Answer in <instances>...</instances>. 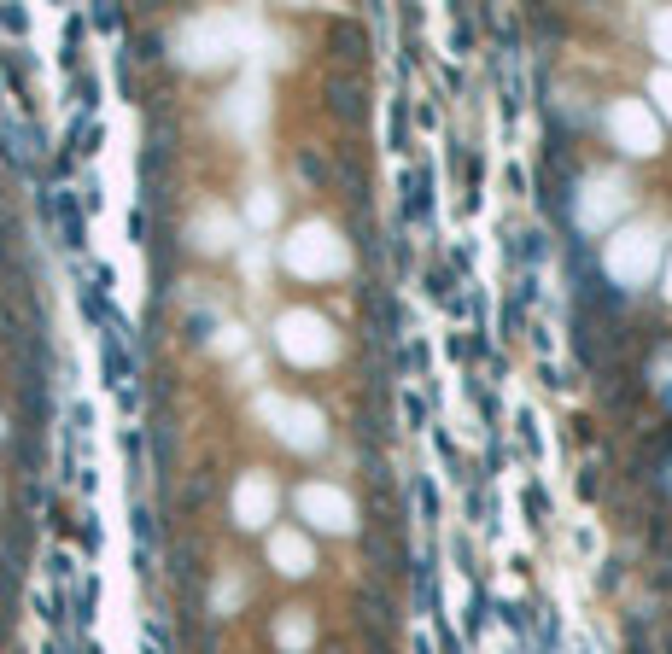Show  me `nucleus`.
Instances as JSON below:
<instances>
[{
	"mask_svg": "<svg viewBox=\"0 0 672 654\" xmlns=\"http://www.w3.org/2000/svg\"><path fill=\"white\" fill-rule=\"evenodd\" d=\"M264 42V24L252 12H199L176 29V59L194 70L205 65H223V59H240Z\"/></svg>",
	"mask_w": 672,
	"mask_h": 654,
	"instance_id": "obj_1",
	"label": "nucleus"
},
{
	"mask_svg": "<svg viewBox=\"0 0 672 654\" xmlns=\"http://www.w3.org/2000/svg\"><path fill=\"white\" fill-rule=\"evenodd\" d=\"M281 257L298 280H339L351 269V246L334 223H298L281 246Z\"/></svg>",
	"mask_w": 672,
	"mask_h": 654,
	"instance_id": "obj_2",
	"label": "nucleus"
},
{
	"mask_svg": "<svg viewBox=\"0 0 672 654\" xmlns=\"http://www.w3.org/2000/svg\"><path fill=\"white\" fill-rule=\"evenodd\" d=\"M257 421L275 432L287 450H322L328 445V421L310 398H287V391H257Z\"/></svg>",
	"mask_w": 672,
	"mask_h": 654,
	"instance_id": "obj_3",
	"label": "nucleus"
},
{
	"mask_svg": "<svg viewBox=\"0 0 672 654\" xmlns=\"http://www.w3.org/2000/svg\"><path fill=\"white\" fill-rule=\"evenodd\" d=\"M275 351L293 368H322V362L339 357V334H334V321L316 316V310H281L275 316Z\"/></svg>",
	"mask_w": 672,
	"mask_h": 654,
	"instance_id": "obj_4",
	"label": "nucleus"
},
{
	"mask_svg": "<svg viewBox=\"0 0 672 654\" xmlns=\"http://www.w3.org/2000/svg\"><path fill=\"white\" fill-rule=\"evenodd\" d=\"M298 515H304L316 532H334V538L357 526V508H351V497H345L339 485H328V479H310V485L298 491Z\"/></svg>",
	"mask_w": 672,
	"mask_h": 654,
	"instance_id": "obj_5",
	"label": "nucleus"
},
{
	"mask_svg": "<svg viewBox=\"0 0 672 654\" xmlns=\"http://www.w3.org/2000/svg\"><path fill=\"white\" fill-rule=\"evenodd\" d=\"M275 479L269 474H240L234 479V497H228V508H234V526L246 532H264L269 520H275Z\"/></svg>",
	"mask_w": 672,
	"mask_h": 654,
	"instance_id": "obj_6",
	"label": "nucleus"
},
{
	"mask_svg": "<svg viewBox=\"0 0 672 654\" xmlns=\"http://www.w3.org/2000/svg\"><path fill=\"white\" fill-rule=\"evenodd\" d=\"M264 556H269V567H275L281 579H310V572H316V543H310L298 526H275L269 543H264Z\"/></svg>",
	"mask_w": 672,
	"mask_h": 654,
	"instance_id": "obj_7",
	"label": "nucleus"
},
{
	"mask_svg": "<svg viewBox=\"0 0 672 654\" xmlns=\"http://www.w3.org/2000/svg\"><path fill=\"white\" fill-rule=\"evenodd\" d=\"M194 246L199 251H234L240 246V217L223 210V205H205L194 217Z\"/></svg>",
	"mask_w": 672,
	"mask_h": 654,
	"instance_id": "obj_8",
	"label": "nucleus"
},
{
	"mask_svg": "<svg viewBox=\"0 0 672 654\" xmlns=\"http://www.w3.org/2000/svg\"><path fill=\"white\" fill-rule=\"evenodd\" d=\"M223 123H228V129H240V135H257V123H264V76H246V83L228 94Z\"/></svg>",
	"mask_w": 672,
	"mask_h": 654,
	"instance_id": "obj_9",
	"label": "nucleus"
},
{
	"mask_svg": "<svg viewBox=\"0 0 672 654\" xmlns=\"http://www.w3.org/2000/svg\"><path fill=\"white\" fill-rule=\"evenodd\" d=\"M608 123H614V135H620V146H626V153H655V123L644 117V106L620 99L614 112H608Z\"/></svg>",
	"mask_w": 672,
	"mask_h": 654,
	"instance_id": "obj_10",
	"label": "nucleus"
},
{
	"mask_svg": "<svg viewBox=\"0 0 672 654\" xmlns=\"http://www.w3.org/2000/svg\"><path fill=\"white\" fill-rule=\"evenodd\" d=\"M649 264H655V240H649V234H626V240L608 246V269H614L620 280L649 275Z\"/></svg>",
	"mask_w": 672,
	"mask_h": 654,
	"instance_id": "obj_11",
	"label": "nucleus"
},
{
	"mask_svg": "<svg viewBox=\"0 0 672 654\" xmlns=\"http://www.w3.org/2000/svg\"><path fill=\"white\" fill-rule=\"evenodd\" d=\"M608 210H620V181H590V199H585V223H603Z\"/></svg>",
	"mask_w": 672,
	"mask_h": 654,
	"instance_id": "obj_12",
	"label": "nucleus"
},
{
	"mask_svg": "<svg viewBox=\"0 0 672 654\" xmlns=\"http://www.w3.org/2000/svg\"><path fill=\"white\" fill-rule=\"evenodd\" d=\"M275 217H281V199L269 193V187H257V193H252V223H257V228H269Z\"/></svg>",
	"mask_w": 672,
	"mask_h": 654,
	"instance_id": "obj_13",
	"label": "nucleus"
},
{
	"mask_svg": "<svg viewBox=\"0 0 672 654\" xmlns=\"http://www.w3.org/2000/svg\"><path fill=\"white\" fill-rule=\"evenodd\" d=\"M0 438H6V421H0Z\"/></svg>",
	"mask_w": 672,
	"mask_h": 654,
	"instance_id": "obj_14",
	"label": "nucleus"
}]
</instances>
